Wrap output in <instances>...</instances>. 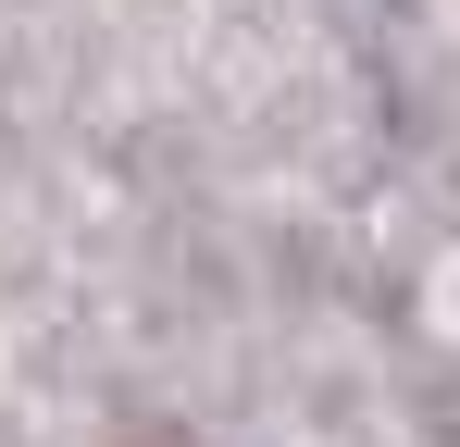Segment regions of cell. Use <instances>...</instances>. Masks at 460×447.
<instances>
[{"label": "cell", "mask_w": 460, "mask_h": 447, "mask_svg": "<svg viewBox=\"0 0 460 447\" xmlns=\"http://www.w3.org/2000/svg\"><path fill=\"white\" fill-rule=\"evenodd\" d=\"M112 447H187V435H150V423H137V435H112Z\"/></svg>", "instance_id": "cell-1"}]
</instances>
